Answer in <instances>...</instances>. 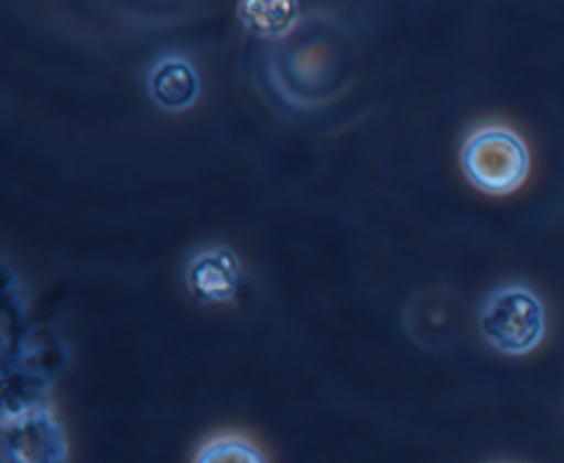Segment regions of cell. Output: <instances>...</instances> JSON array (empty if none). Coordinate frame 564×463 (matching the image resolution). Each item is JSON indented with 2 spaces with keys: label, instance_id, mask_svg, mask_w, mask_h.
Instances as JSON below:
<instances>
[{
  "label": "cell",
  "instance_id": "obj_1",
  "mask_svg": "<svg viewBox=\"0 0 564 463\" xmlns=\"http://www.w3.org/2000/svg\"><path fill=\"white\" fill-rule=\"evenodd\" d=\"M347 44L345 31L330 17L312 14L303 22L297 20L270 53V80L286 103L314 108L345 86L350 69Z\"/></svg>",
  "mask_w": 564,
  "mask_h": 463
},
{
  "label": "cell",
  "instance_id": "obj_2",
  "mask_svg": "<svg viewBox=\"0 0 564 463\" xmlns=\"http://www.w3.org/2000/svg\"><path fill=\"white\" fill-rule=\"evenodd\" d=\"M482 340L507 356L532 353L545 336V306L523 281H505L482 298L477 312Z\"/></svg>",
  "mask_w": 564,
  "mask_h": 463
},
{
  "label": "cell",
  "instance_id": "obj_3",
  "mask_svg": "<svg viewBox=\"0 0 564 463\" xmlns=\"http://www.w3.org/2000/svg\"><path fill=\"white\" fill-rule=\"evenodd\" d=\"M460 165L479 191L505 196L527 182L532 154L512 127L479 125L463 141Z\"/></svg>",
  "mask_w": 564,
  "mask_h": 463
},
{
  "label": "cell",
  "instance_id": "obj_4",
  "mask_svg": "<svg viewBox=\"0 0 564 463\" xmlns=\"http://www.w3.org/2000/svg\"><path fill=\"white\" fill-rule=\"evenodd\" d=\"M0 452L3 463H69L64 424L47 402L3 411Z\"/></svg>",
  "mask_w": 564,
  "mask_h": 463
},
{
  "label": "cell",
  "instance_id": "obj_5",
  "mask_svg": "<svg viewBox=\"0 0 564 463\" xmlns=\"http://www.w3.org/2000/svg\"><path fill=\"white\" fill-rule=\"evenodd\" d=\"M240 254L224 243H209L196 248L185 262V284L191 295L202 303H229L240 295L242 287Z\"/></svg>",
  "mask_w": 564,
  "mask_h": 463
},
{
  "label": "cell",
  "instance_id": "obj_6",
  "mask_svg": "<svg viewBox=\"0 0 564 463\" xmlns=\"http://www.w3.org/2000/svg\"><path fill=\"white\" fill-rule=\"evenodd\" d=\"M147 94L158 108L171 114L191 108L202 94L196 64L182 53L158 55L147 69Z\"/></svg>",
  "mask_w": 564,
  "mask_h": 463
},
{
  "label": "cell",
  "instance_id": "obj_7",
  "mask_svg": "<svg viewBox=\"0 0 564 463\" xmlns=\"http://www.w3.org/2000/svg\"><path fill=\"white\" fill-rule=\"evenodd\" d=\"M193 463H268V455L248 435L220 433L198 446Z\"/></svg>",
  "mask_w": 564,
  "mask_h": 463
},
{
  "label": "cell",
  "instance_id": "obj_8",
  "mask_svg": "<svg viewBox=\"0 0 564 463\" xmlns=\"http://www.w3.org/2000/svg\"><path fill=\"white\" fill-rule=\"evenodd\" d=\"M240 20L264 36H286L297 25L301 6L297 3H242L237 9Z\"/></svg>",
  "mask_w": 564,
  "mask_h": 463
}]
</instances>
